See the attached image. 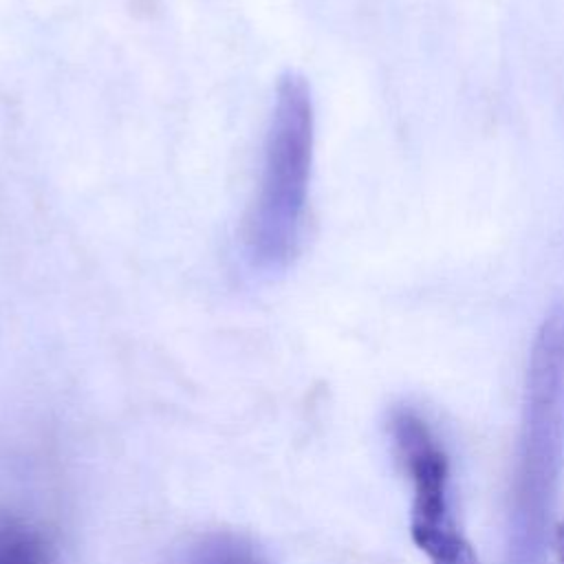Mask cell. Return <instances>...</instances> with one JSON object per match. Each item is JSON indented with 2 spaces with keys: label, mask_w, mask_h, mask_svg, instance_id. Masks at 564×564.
<instances>
[{
  "label": "cell",
  "mask_w": 564,
  "mask_h": 564,
  "mask_svg": "<svg viewBox=\"0 0 564 564\" xmlns=\"http://www.w3.org/2000/svg\"><path fill=\"white\" fill-rule=\"evenodd\" d=\"M564 465V306L542 319L529 352L509 502V564H540Z\"/></svg>",
  "instance_id": "6da1fadb"
},
{
  "label": "cell",
  "mask_w": 564,
  "mask_h": 564,
  "mask_svg": "<svg viewBox=\"0 0 564 564\" xmlns=\"http://www.w3.org/2000/svg\"><path fill=\"white\" fill-rule=\"evenodd\" d=\"M185 564H264V560L251 542L234 533H212L187 553Z\"/></svg>",
  "instance_id": "5b68a950"
},
{
  "label": "cell",
  "mask_w": 564,
  "mask_h": 564,
  "mask_svg": "<svg viewBox=\"0 0 564 564\" xmlns=\"http://www.w3.org/2000/svg\"><path fill=\"white\" fill-rule=\"evenodd\" d=\"M551 540H553V551H555L557 564H564V522H560V524L553 529Z\"/></svg>",
  "instance_id": "8992f818"
},
{
  "label": "cell",
  "mask_w": 564,
  "mask_h": 564,
  "mask_svg": "<svg viewBox=\"0 0 564 564\" xmlns=\"http://www.w3.org/2000/svg\"><path fill=\"white\" fill-rule=\"evenodd\" d=\"M397 456L412 487L410 535L430 564H480L458 527L449 500V458L412 408H397L390 419Z\"/></svg>",
  "instance_id": "3957f363"
},
{
  "label": "cell",
  "mask_w": 564,
  "mask_h": 564,
  "mask_svg": "<svg viewBox=\"0 0 564 564\" xmlns=\"http://www.w3.org/2000/svg\"><path fill=\"white\" fill-rule=\"evenodd\" d=\"M315 148V110L304 75L286 70L275 86L258 194L245 220L253 269L282 273L300 253Z\"/></svg>",
  "instance_id": "7a4b0ae2"
},
{
  "label": "cell",
  "mask_w": 564,
  "mask_h": 564,
  "mask_svg": "<svg viewBox=\"0 0 564 564\" xmlns=\"http://www.w3.org/2000/svg\"><path fill=\"white\" fill-rule=\"evenodd\" d=\"M0 564H53L44 538L0 511Z\"/></svg>",
  "instance_id": "277c9868"
}]
</instances>
